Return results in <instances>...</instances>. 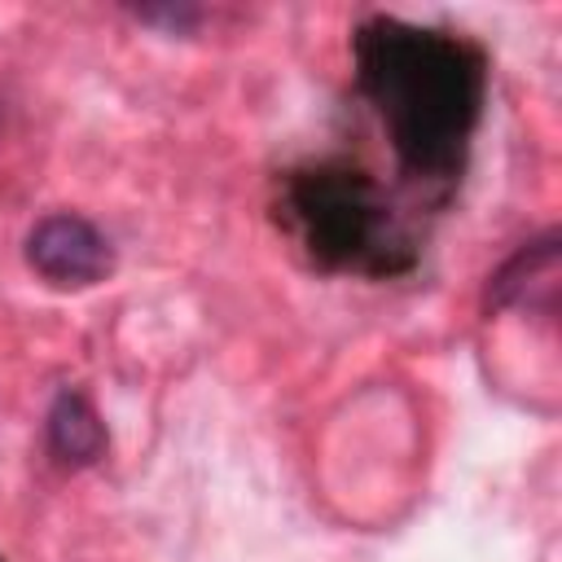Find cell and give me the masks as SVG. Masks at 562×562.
<instances>
[{
    "label": "cell",
    "mask_w": 562,
    "mask_h": 562,
    "mask_svg": "<svg viewBox=\"0 0 562 562\" xmlns=\"http://www.w3.org/2000/svg\"><path fill=\"white\" fill-rule=\"evenodd\" d=\"M48 448L66 465H92L105 452V426H101L97 408L88 404V395L61 391L53 400V408H48Z\"/></svg>",
    "instance_id": "obj_2"
},
{
    "label": "cell",
    "mask_w": 562,
    "mask_h": 562,
    "mask_svg": "<svg viewBox=\"0 0 562 562\" xmlns=\"http://www.w3.org/2000/svg\"><path fill=\"white\" fill-rule=\"evenodd\" d=\"M26 263L53 285H92L110 272L114 255L83 215L57 211L26 233Z\"/></svg>",
    "instance_id": "obj_1"
},
{
    "label": "cell",
    "mask_w": 562,
    "mask_h": 562,
    "mask_svg": "<svg viewBox=\"0 0 562 562\" xmlns=\"http://www.w3.org/2000/svg\"><path fill=\"white\" fill-rule=\"evenodd\" d=\"M136 18H140V22H167V26L180 31V26H189L198 13H193V9H136Z\"/></svg>",
    "instance_id": "obj_3"
}]
</instances>
